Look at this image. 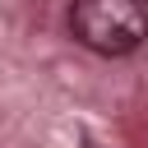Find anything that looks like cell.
I'll use <instances>...</instances> for the list:
<instances>
[{
	"label": "cell",
	"mask_w": 148,
	"mask_h": 148,
	"mask_svg": "<svg viewBox=\"0 0 148 148\" xmlns=\"http://www.w3.org/2000/svg\"><path fill=\"white\" fill-rule=\"evenodd\" d=\"M69 32L92 56H130L148 42V0H69Z\"/></svg>",
	"instance_id": "cell-1"
},
{
	"label": "cell",
	"mask_w": 148,
	"mask_h": 148,
	"mask_svg": "<svg viewBox=\"0 0 148 148\" xmlns=\"http://www.w3.org/2000/svg\"><path fill=\"white\" fill-rule=\"evenodd\" d=\"M83 148H97V143H83Z\"/></svg>",
	"instance_id": "cell-2"
}]
</instances>
